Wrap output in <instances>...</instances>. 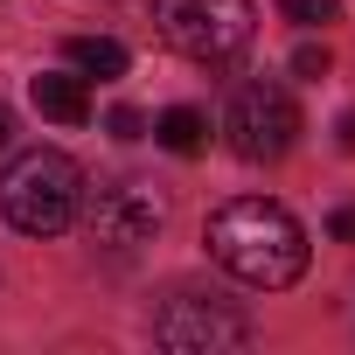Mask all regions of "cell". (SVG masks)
I'll list each match as a JSON object with an SVG mask.
<instances>
[{
  "label": "cell",
  "instance_id": "cell-2",
  "mask_svg": "<svg viewBox=\"0 0 355 355\" xmlns=\"http://www.w3.org/2000/svg\"><path fill=\"white\" fill-rule=\"evenodd\" d=\"M84 209V174L70 153L56 146H28L8 160V174H0V216H8L21 237H56L70 230Z\"/></svg>",
  "mask_w": 355,
  "mask_h": 355
},
{
  "label": "cell",
  "instance_id": "cell-9",
  "mask_svg": "<svg viewBox=\"0 0 355 355\" xmlns=\"http://www.w3.org/2000/svg\"><path fill=\"white\" fill-rule=\"evenodd\" d=\"M70 63L84 70V77H98V84H112V77H125V42H112V35H77L70 42Z\"/></svg>",
  "mask_w": 355,
  "mask_h": 355
},
{
  "label": "cell",
  "instance_id": "cell-6",
  "mask_svg": "<svg viewBox=\"0 0 355 355\" xmlns=\"http://www.w3.org/2000/svg\"><path fill=\"white\" fill-rule=\"evenodd\" d=\"M160 223H167V196L146 182H105L91 196V237L105 251H139Z\"/></svg>",
  "mask_w": 355,
  "mask_h": 355
},
{
  "label": "cell",
  "instance_id": "cell-7",
  "mask_svg": "<svg viewBox=\"0 0 355 355\" xmlns=\"http://www.w3.org/2000/svg\"><path fill=\"white\" fill-rule=\"evenodd\" d=\"M28 98H35V112H42V119H56V125H84V119H91V91H84V77L42 70V77L28 84Z\"/></svg>",
  "mask_w": 355,
  "mask_h": 355
},
{
  "label": "cell",
  "instance_id": "cell-15",
  "mask_svg": "<svg viewBox=\"0 0 355 355\" xmlns=\"http://www.w3.org/2000/svg\"><path fill=\"white\" fill-rule=\"evenodd\" d=\"M15 139V119H8V105H0V146H8Z\"/></svg>",
  "mask_w": 355,
  "mask_h": 355
},
{
  "label": "cell",
  "instance_id": "cell-1",
  "mask_svg": "<svg viewBox=\"0 0 355 355\" xmlns=\"http://www.w3.org/2000/svg\"><path fill=\"white\" fill-rule=\"evenodd\" d=\"M209 258L230 279L279 293V286H293L306 272V230H300L293 209H279L265 196H237V202H223L209 216Z\"/></svg>",
  "mask_w": 355,
  "mask_h": 355
},
{
  "label": "cell",
  "instance_id": "cell-4",
  "mask_svg": "<svg viewBox=\"0 0 355 355\" xmlns=\"http://www.w3.org/2000/svg\"><path fill=\"white\" fill-rule=\"evenodd\" d=\"M223 132H230V153L251 160V167H258V160H286L293 139H300V105H293V91H286L279 77H258V84H244V91L230 98Z\"/></svg>",
  "mask_w": 355,
  "mask_h": 355
},
{
  "label": "cell",
  "instance_id": "cell-3",
  "mask_svg": "<svg viewBox=\"0 0 355 355\" xmlns=\"http://www.w3.org/2000/svg\"><path fill=\"white\" fill-rule=\"evenodd\" d=\"M153 28L189 63H237L258 35L251 0H153Z\"/></svg>",
  "mask_w": 355,
  "mask_h": 355
},
{
  "label": "cell",
  "instance_id": "cell-13",
  "mask_svg": "<svg viewBox=\"0 0 355 355\" xmlns=\"http://www.w3.org/2000/svg\"><path fill=\"white\" fill-rule=\"evenodd\" d=\"M327 237H334V244H355V202H341V209L327 216Z\"/></svg>",
  "mask_w": 355,
  "mask_h": 355
},
{
  "label": "cell",
  "instance_id": "cell-11",
  "mask_svg": "<svg viewBox=\"0 0 355 355\" xmlns=\"http://www.w3.org/2000/svg\"><path fill=\"white\" fill-rule=\"evenodd\" d=\"M293 77H327V42H300L293 49Z\"/></svg>",
  "mask_w": 355,
  "mask_h": 355
},
{
  "label": "cell",
  "instance_id": "cell-5",
  "mask_svg": "<svg viewBox=\"0 0 355 355\" xmlns=\"http://www.w3.org/2000/svg\"><path fill=\"white\" fill-rule=\"evenodd\" d=\"M153 341L174 348V355H216V348H244V341H251V320H244L230 300L182 293V300H167V306H160Z\"/></svg>",
  "mask_w": 355,
  "mask_h": 355
},
{
  "label": "cell",
  "instance_id": "cell-8",
  "mask_svg": "<svg viewBox=\"0 0 355 355\" xmlns=\"http://www.w3.org/2000/svg\"><path fill=\"white\" fill-rule=\"evenodd\" d=\"M153 139H160L167 153H182V160H196V153L209 146V119H202L196 105H174V112H160V119H153Z\"/></svg>",
  "mask_w": 355,
  "mask_h": 355
},
{
  "label": "cell",
  "instance_id": "cell-14",
  "mask_svg": "<svg viewBox=\"0 0 355 355\" xmlns=\"http://www.w3.org/2000/svg\"><path fill=\"white\" fill-rule=\"evenodd\" d=\"M334 132H341V153H355V112H341V125H334Z\"/></svg>",
  "mask_w": 355,
  "mask_h": 355
},
{
  "label": "cell",
  "instance_id": "cell-10",
  "mask_svg": "<svg viewBox=\"0 0 355 355\" xmlns=\"http://www.w3.org/2000/svg\"><path fill=\"white\" fill-rule=\"evenodd\" d=\"M286 8V21H300V28H327V21H341V0H279Z\"/></svg>",
  "mask_w": 355,
  "mask_h": 355
},
{
  "label": "cell",
  "instance_id": "cell-12",
  "mask_svg": "<svg viewBox=\"0 0 355 355\" xmlns=\"http://www.w3.org/2000/svg\"><path fill=\"white\" fill-rule=\"evenodd\" d=\"M105 132H112V139H146V119H139L132 105H119V112L105 119Z\"/></svg>",
  "mask_w": 355,
  "mask_h": 355
}]
</instances>
